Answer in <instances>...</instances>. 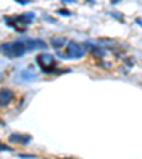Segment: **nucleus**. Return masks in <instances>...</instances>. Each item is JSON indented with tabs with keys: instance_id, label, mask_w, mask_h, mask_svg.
<instances>
[{
	"instance_id": "nucleus-12",
	"label": "nucleus",
	"mask_w": 142,
	"mask_h": 159,
	"mask_svg": "<svg viewBox=\"0 0 142 159\" xmlns=\"http://www.w3.org/2000/svg\"><path fill=\"white\" fill-rule=\"evenodd\" d=\"M0 151H7V152H10L11 151V148L7 145H5V144H0Z\"/></svg>"
},
{
	"instance_id": "nucleus-6",
	"label": "nucleus",
	"mask_w": 142,
	"mask_h": 159,
	"mask_svg": "<svg viewBox=\"0 0 142 159\" xmlns=\"http://www.w3.org/2000/svg\"><path fill=\"white\" fill-rule=\"evenodd\" d=\"M9 141L10 142H14V144H23V145H26V144H28L31 141V138L28 135H21V134H11L9 136Z\"/></svg>"
},
{
	"instance_id": "nucleus-11",
	"label": "nucleus",
	"mask_w": 142,
	"mask_h": 159,
	"mask_svg": "<svg viewBox=\"0 0 142 159\" xmlns=\"http://www.w3.org/2000/svg\"><path fill=\"white\" fill-rule=\"evenodd\" d=\"M57 13L61 14V16H71V11L70 10H67V9H58L57 10Z\"/></svg>"
},
{
	"instance_id": "nucleus-5",
	"label": "nucleus",
	"mask_w": 142,
	"mask_h": 159,
	"mask_svg": "<svg viewBox=\"0 0 142 159\" xmlns=\"http://www.w3.org/2000/svg\"><path fill=\"white\" fill-rule=\"evenodd\" d=\"M13 99V91L9 88L0 89V105H7Z\"/></svg>"
},
{
	"instance_id": "nucleus-3",
	"label": "nucleus",
	"mask_w": 142,
	"mask_h": 159,
	"mask_svg": "<svg viewBox=\"0 0 142 159\" xmlns=\"http://www.w3.org/2000/svg\"><path fill=\"white\" fill-rule=\"evenodd\" d=\"M21 41L24 43V46L27 48V51L31 50H43L47 48V43L40 40V38H28V37H21Z\"/></svg>"
},
{
	"instance_id": "nucleus-2",
	"label": "nucleus",
	"mask_w": 142,
	"mask_h": 159,
	"mask_svg": "<svg viewBox=\"0 0 142 159\" xmlns=\"http://www.w3.org/2000/svg\"><path fill=\"white\" fill-rule=\"evenodd\" d=\"M85 47L82 44H78L76 41H70L68 46H67V54L64 57L67 58H73V60H78V58H82L85 56Z\"/></svg>"
},
{
	"instance_id": "nucleus-7",
	"label": "nucleus",
	"mask_w": 142,
	"mask_h": 159,
	"mask_svg": "<svg viewBox=\"0 0 142 159\" xmlns=\"http://www.w3.org/2000/svg\"><path fill=\"white\" fill-rule=\"evenodd\" d=\"M37 75L34 74L31 70H24V71H21L19 75H17V80L19 78H23V81H30V80H33V78H36Z\"/></svg>"
},
{
	"instance_id": "nucleus-4",
	"label": "nucleus",
	"mask_w": 142,
	"mask_h": 159,
	"mask_svg": "<svg viewBox=\"0 0 142 159\" xmlns=\"http://www.w3.org/2000/svg\"><path fill=\"white\" fill-rule=\"evenodd\" d=\"M54 63H56V60H54V57L51 54H46L44 53V54H40L37 57V64L41 66L44 73H50V67L54 66Z\"/></svg>"
},
{
	"instance_id": "nucleus-1",
	"label": "nucleus",
	"mask_w": 142,
	"mask_h": 159,
	"mask_svg": "<svg viewBox=\"0 0 142 159\" xmlns=\"http://www.w3.org/2000/svg\"><path fill=\"white\" fill-rule=\"evenodd\" d=\"M0 50L5 53L9 58H17V57H21L27 53V48L24 46V43L21 41V38L19 40H14L11 43H5L0 46Z\"/></svg>"
},
{
	"instance_id": "nucleus-9",
	"label": "nucleus",
	"mask_w": 142,
	"mask_h": 159,
	"mask_svg": "<svg viewBox=\"0 0 142 159\" xmlns=\"http://www.w3.org/2000/svg\"><path fill=\"white\" fill-rule=\"evenodd\" d=\"M91 50V53L97 57H104L105 56V50H102V47H98V46H94V44H91V47H88Z\"/></svg>"
},
{
	"instance_id": "nucleus-15",
	"label": "nucleus",
	"mask_w": 142,
	"mask_h": 159,
	"mask_svg": "<svg viewBox=\"0 0 142 159\" xmlns=\"http://www.w3.org/2000/svg\"><path fill=\"white\" fill-rule=\"evenodd\" d=\"M112 16H115L117 19H121V16H119V14H117V13H112Z\"/></svg>"
},
{
	"instance_id": "nucleus-14",
	"label": "nucleus",
	"mask_w": 142,
	"mask_h": 159,
	"mask_svg": "<svg viewBox=\"0 0 142 159\" xmlns=\"http://www.w3.org/2000/svg\"><path fill=\"white\" fill-rule=\"evenodd\" d=\"M141 21H142L141 17H138V19H137V24H138V26H141Z\"/></svg>"
},
{
	"instance_id": "nucleus-10",
	"label": "nucleus",
	"mask_w": 142,
	"mask_h": 159,
	"mask_svg": "<svg viewBox=\"0 0 142 159\" xmlns=\"http://www.w3.org/2000/svg\"><path fill=\"white\" fill-rule=\"evenodd\" d=\"M19 158H21V159H36V155H33V154H19Z\"/></svg>"
},
{
	"instance_id": "nucleus-8",
	"label": "nucleus",
	"mask_w": 142,
	"mask_h": 159,
	"mask_svg": "<svg viewBox=\"0 0 142 159\" xmlns=\"http://www.w3.org/2000/svg\"><path fill=\"white\" fill-rule=\"evenodd\" d=\"M50 43H51V46L54 47V48H61L64 44L67 43V38H64V37H60V38H51L50 40Z\"/></svg>"
},
{
	"instance_id": "nucleus-13",
	"label": "nucleus",
	"mask_w": 142,
	"mask_h": 159,
	"mask_svg": "<svg viewBox=\"0 0 142 159\" xmlns=\"http://www.w3.org/2000/svg\"><path fill=\"white\" fill-rule=\"evenodd\" d=\"M19 5H27V3H30V0H16Z\"/></svg>"
}]
</instances>
